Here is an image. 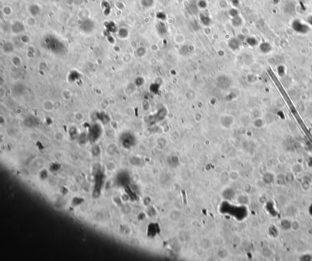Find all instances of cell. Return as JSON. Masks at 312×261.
Returning <instances> with one entry per match:
<instances>
[{
    "label": "cell",
    "mask_w": 312,
    "mask_h": 261,
    "mask_svg": "<svg viewBox=\"0 0 312 261\" xmlns=\"http://www.w3.org/2000/svg\"><path fill=\"white\" fill-rule=\"evenodd\" d=\"M307 23L309 25L312 26V16H310L307 18Z\"/></svg>",
    "instance_id": "obj_13"
},
{
    "label": "cell",
    "mask_w": 312,
    "mask_h": 261,
    "mask_svg": "<svg viewBox=\"0 0 312 261\" xmlns=\"http://www.w3.org/2000/svg\"><path fill=\"white\" fill-rule=\"evenodd\" d=\"M70 134L71 136H73V134H74V136L76 135V129L74 127H71L70 129Z\"/></svg>",
    "instance_id": "obj_11"
},
{
    "label": "cell",
    "mask_w": 312,
    "mask_h": 261,
    "mask_svg": "<svg viewBox=\"0 0 312 261\" xmlns=\"http://www.w3.org/2000/svg\"><path fill=\"white\" fill-rule=\"evenodd\" d=\"M277 71L278 74L280 77H282L285 73V68L283 65L279 66L277 68Z\"/></svg>",
    "instance_id": "obj_8"
},
{
    "label": "cell",
    "mask_w": 312,
    "mask_h": 261,
    "mask_svg": "<svg viewBox=\"0 0 312 261\" xmlns=\"http://www.w3.org/2000/svg\"><path fill=\"white\" fill-rule=\"evenodd\" d=\"M260 50L264 54L269 53L272 50V46L268 42H263L259 46Z\"/></svg>",
    "instance_id": "obj_4"
},
{
    "label": "cell",
    "mask_w": 312,
    "mask_h": 261,
    "mask_svg": "<svg viewBox=\"0 0 312 261\" xmlns=\"http://www.w3.org/2000/svg\"><path fill=\"white\" fill-rule=\"evenodd\" d=\"M97 118L104 124H107L110 121V118L107 114L104 112H100L96 114Z\"/></svg>",
    "instance_id": "obj_5"
},
{
    "label": "cell",
    "mask_w": 312,
    "mask_h": 261,
    "mask_svg": "<svg viewBox=\"0 0 312 261\" xmlns=\"http://www.w3.org/2000/svg\"><path fill=\"white\" fill-rule=\"evenodd\" d=\"M120 140L122 145L125 148H130L132 147L135 141V139L133 136L129 133H123L121 136Z\"/></svg>",
    "instance_id": "obj_3"
},
{
    "label": "cell",
    "mask_w": 312,
    "mask_h": 261,
    "mask_svg": "<svg viewBox=\"0 0 312 261\" xmlns=\"http://www.w3.org/2000/svg\"><path fill=\"white\" fill-rule=\"evenodd\" d=\"M92 153L96 156V155H98L99 153H100V149L98 147L96 146L95 147H94L93 149H92Z\"/></svg>",
    "instance_id": "obj_10"
},
{
    "label": "cell",
    "mask_w": 312,
    "mask_h": 261,
    "mask_svg": "<svg viewBox=\"0 0 312 261\" xmlns=\"http://www.w3.org/2000/svg\"><path fill=\"white\" fill-rule=\"evenodd\" d=\"M291 28L296 32L301 34H306L310 31L309 26L298 19L293 21Z\"/></svg>",
    "instance_id": "obj_1"
},
{
    "label": "cell",
    "mask_w": 312,
    "mask_h": 261,
    "mask_svg": "<svg viewBox=\"0 0 312 261\" xmlns=\"http://www.w3.org/2000/svg\"><path fill=\"white\" fill-rule=\"evenodd\" d=\"M229 46H231V48L236 50V49L239 48V43L237 40L232 39L229 43Z\"/></svg>",
    "instance_id": "obj_6"
},
{
    "label": "cell",
    "mask_w": 312,
    "mask_h": 261,
    "mask_svg": "<svg viewBox=\"0 0 312 261\" xmlns=\"http://www.w3.org/2000/svg\"><path fill=\"white\" fill-rule=\"evenodd\" d=\"M41 177H42L43 178H45V177H47V173L46 172V171H43V172L41 173Z\"/></svg>",
    "instance_id": "obj_12"
},
{
    "label": "cell",
    "mask_w": 312,
    "mask_h": 261,
    "mask_svg": "<svg viewBox=\"0 0 312 261\" xmlns=\"http://www.w3.org/2000/svg\"><path fill=\"white\" fill-rule=\"evenodd\" d=\"M145 82V80L141 77H138L135 80V84L139 86H141Z\"/></svg>",
    "instance_id": "obj_9"
},
{
    "label": "cell",
    "mask_w": 312,
    "mask_h": 261,
    "mask_svg": "<svg viewBox=\"0 0 312 261\" xmlns=\"http://www.w3.org/2000/svg\"><path fill=\"white\" fill-rule=\"evenodd\" d=\"M101 134H102L101 127L98 124H95L90 127L89 130L88 138L90 141L95 142L100 138Z\"/></svg>",
    "instance_id": "obj_2"
},
{
    "label": "cell",
    "mask_w": 312,
    "mask_h": 261,
    "mask_svg": "<svg viewBox=\"0 0 312 261\" xmlns=\"http://www.w3.org/2000/svg\"><path fill=\"white\" fill-rule=\"evenodd\" d=\"M246 42H247L248 44L250 45V46H254L257 45V43H258V42H257V39H255L254 37H250V38H248L247 39Z\"/></svg>",
    "instance_id": "obj_7"
}]
</instances>
